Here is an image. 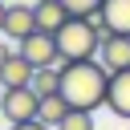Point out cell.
Masks as SVG:
<instances>
[{
	"instance_id": "cell-1",
	"label": "cell",
	"mask_w": 130,
	"mask_h": 130,
	"mask_svg": "<svg viewBox=\"0 0 130 130\" xmlns=\"http://www.w3.org/2000/svg\"><path fill=\"white\" fill-rule=\"evenodd\" d=\"M106 89H110V69L98 57H89V61H61V98L73 110L106 106Z\"/></svg>"
},
{
	"instance_id": "cell-2",
	"label": "cell",
	"mask_w": 130,
	"mask_h": 130,
	"mask_svg": "<svg viewBox=\"0 0 130 130\" xmlns=\"http://www.w3.org/2000/svg\"><path fill=\"white\" fill-rule=\"evenodd\" d=\"M102 16H69L53 37H57V53L61 61H89L102 49Z\"/></svg>"
},
{
	"instance_id": "cell-3",
	"label": "cell",
	"mask_w": 130,
	"mask_h": 130,
	"mask_svg": "<svg viewBox=\"0 0 130 130\" xmlns=\"http://www.w3.org/2000/svg\"><path fill=\"white\" fill-rule=\"evenodd\" d=\"M16 53L32 65V69H49V65H61V53H57V37L53 32H28L16 41Z\"/></svg>"
},
{
	"instance_id": "cell-4",
	"label": "cell",
	"mask_w": 130,
	"mask_h": 130,
	"mask_svg": "<svg viewBox=\"0 0 130 130\" xmlns=\"http://www.w3.org/2000/svg\"><path fill=\"white\" fill-rule=\"evenodd\" d=\"M0 114L8 118V126H12V122H32V118L41 114V93H37L32 85L4 89V98H0Z\"/></svg>"
},
{
	"instance_id": "cell-5",
	"label": "cell",
	"mask_w": 130,
	"mask_h": 130,
	"mask_svg": "<svg viewBox=\"0 0 130 130\" xmlns=\"http://www.w3.org/2000/svg\"><path fill=\"white\" fill-rule=\"evenodd\" d=\"M98 61H102L110 73H122V69H130V32H102Z\"/></svg>"
},
{
	"instance_id": "cell-6",
	"label": "cell",
	"mask_w": 130,
	"mask_h": 130,
	"mask_svg": "<svg viewBox=\"0 0 130 130\" xmlns=\"http://www.w3.org/2000/svg\"><path fill=\"white\" fill-rule=\"evenodd\" d=\"M28 32H37V12H32V4H8V16H4V32H0V37L20 41V37H28Z\"/></svg>"
},
{
	"instance_id": "cell-7",
	"label": "cell",
	"mask_w": 130,
	"mask_h": 130,
	"mask_svg": "<svg viewBox=\"0 0 130 130\" xmlns=\"http://www.w3.org/2000/svg\"><path fill=\"white\" fill-rule=\"evenodd\" d=\"M32 73H37V69H32V65H28V61H24L16 49H12V53L0 61V85H4V89H16V85H32Z\"/></svg>"
},
{
	"instance_id": "cell-8",
	"label": "cell",
	"mask_w": 130,
	"mask_h": 130,
	"mask_svg": "<svg viewBox=\"0 0 130 130\" xmlns=\"http://www.w3.org/2000/svg\"><path fill=\"white\" fill-rule=\"evenodd\" d=\"M106 110H114L118 118H126V122H130V69H122V73H110Z\"/></svg>"
},
{
	"instance_id": "cell-9",
	"label": "cell",
	"mask_w": 130,
	"mask_h": 130,
	"mask_svg": "<svg viewBox=\"0 0 130 130\" xmlns=\"http://www.w3.org/2000/svg\"><path fill=\"white\" fill-rule=\"evenodd\" d=\"M32 12H37V28H41V32H57V28L69 20V8H65L61 0H37Z\"/></svg>"
},
{
	"instance_id": "cell-10",
	"label": "cell",
	"mask_w": 130,
	"mask_h": 130,
	"mask_svg": "<svg viewBox=\"0 0 130 130\" xmlns=\"http://www.w3.org/2000/svg\"><path fill=\"white\" fill-rule=\"evenodd\" d=\"M98 16L106 32H130V0H106Z\"/></svg>"
},
{
	"instance_id": "cell-11",
	"label": "cell",
	"mask_w": 130,
	"mask_h": 130,
	"mask_svg": "<svg viewBox=\"0 0 130 130\" xmlns=\"http://www.w3.org/2000/svg\"><path fill=\"white\" fill-rule=\"evenodd\" d=\"M69 110H73V106H69L61 93H49V98H41V114H37V118H41L45 126H53V130H57V122H61Z\"/></svg>"
},
{
	"instance_id": "cell-12",
	"label": "cell",
	"mask_w": 130,
	"mask_h": 130,
	"mask_svg": "<svg viewBox=\"0 0 130 130\" xmlns=\"http://www.w3.org/2000/svg\"><path fill=\"white\" fill-rule=\"evenodd\" d=\"M32 89H37L41 98H49V93H61V65L37 69V73H32Z\"/></svg>"
},
{
	"instance_id": "cell-13",
	"label": "cell",
	"mask_w": 130,
	"mask_h": 130,
	"mask_svg": "<svg viewBox=\"0 0 130 130\" xmlns=\"http://www.w3.org/2000/svg\"><path fill=\"white\" fill-rule=\"evenodd\" d=\"M57 130H93V110H69L57 122Z\"/></svg>"
},
{
	"instance_id": "cell-14",
	"label": "cell",
	"mask_w": 130,
	"mask_h": 130,
	"mask_svg": "<svg viewBox=\"0 0 130 130\" xmlns=\"http://www.w3.org/2000/svg\"><path fill=\"white\" fill-rule=\"evenodd\" d=\"M61 4L69 8V16H98L106 0H61Z\"/></svg>"
},
{
	"instance_id": "cell-15",
	"label": "cell",
	"mask_w": 130,
	"mask_h": 130,
	"mask_svg": "<svg viewBox=\"0 0 130 130\" xmlns=\"http://www.w3.org/2000/svg\"><path fill=\"white\" fill-rule=\"evenodd\" d=\"M8 130H53V126H45L41 118H32V122H12Z\"/></svg>"
},
{
	"instance_id": "cell-16",
	"label": "cell",
	"mask_w": 130,
	"mask_h": 130,
	"mask_svg": "<svg viewBox=\"0 0 130 130\" xmlns=\"http://www.w3.org/2000/svg\"><path fill=\"white\" fill-rule=\"evenodd\" d=\"M4 16H8V4L0 0V32H4Z\"/></svg>"
},
{
	"instance_id": "cell-17",
	"label": "cell",
	"mask_w": 130,
	"mask_h": 130,
	"mask_svg": "<svg viewBox=\"0 0 130 130\" xmlns=\"http://www.w3.org/2000/svg\"><path fill=\"white\" fill-rule=\"evenodd\" d=\"M8 53H12V45H0V61H4V57H8Z\"/></svg>"
},
{
	"instance_id": "cell-18",
	"label": "cell",
	"mask_w": 130,
	"mask_h": 130,
	"mask_svg": "<svg viewBox=\"0 0 130 130\" xmlns=\"http://www.w3.org/2000/svg\"><path fill=\"white\" fill-rule=\"evenodd\" d=\"M0 98H4V85H0Z\"/></svg>"
}]
</instances>
